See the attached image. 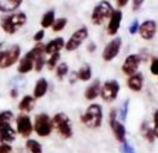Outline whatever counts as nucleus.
<instances>
[{
    "label": "nucleus",
    "instance_id": "nucleus-1",
    "mask_svg": "<svg viewBox=\"0 0 158 153\" xmlns=\"http://www.w3.org/2000/svg\"><path fill=\"white\" fill-rule=\"evenodd\" d=\"M80 122L89 130H96L102 125L104 121V110L100 104L93 102L89 104L79 117Z\"/></svg>",
    "mask_w": 158,
    "mask_h": 153
},
{
    "label": "nucleus",
    "instance_id": "nucleus-2",
    "mask_svg": "<svg viewBox=\"0 0 158 153\" xmlns=\"http://www.w3.org/2000/svg\"><path fill=\"white\" fill-rule=\"evenodd\" d=\"M27 22V15L23 11H14L5 14L0 19V27L6 35H15Z\"/></svg>",
    "mask_w": 158,
    "mask_h": 153
},
{
    "label": "nucleus",
    "instance_id": "nucleus-3",
    "mask_svg": "<svg viewBox=\"0 0 158 153\" xmlns=\"http://www.w3.org/2000/svg\"><path fill=\"white\" fill-rule=\"evenodd\" d=\"M44 54V44L43 43H36L30 51H27L17 62V72L20 74H27L31 70H33L35 60Z\"/></svg>",
    "mask_w": 158,
    "mask_h": 153
},
{
    "label": "nucleus",
    "instance_id": "nucleus-4",
    "mask_svg": "<svg viewBox=\"0 0 158 153\" xmlns=\"http://www.w3.org/2000/svg\"><path fill=\"white\" fill-rule=\"evenodd\" d=\"M114 11V7L112 5L110 4V1L107 0H101L99 1L94 7H93V11H91V15H90V21L93 25L95 26H100L102 25L105 21H107L111 16Z\"/></svg>",
    "mask_w": 158,
    "mask_h": 153
},
{
    "label": "nucleus",
    "instance_id": "nucleus-5",
    "mask_svg": "<svg viewBox=\"0 0 158 153\" xmlns=\"http://www.w3.org/2000/svg\"><path fill=\"white\" fill-rule=\"evenodd\" d=\"M53 121V130L57 131V133L64 138L68 139L73 136V126H72V120L65 112H57L52 117Z\"/></svg>",
    "mask_w": 158,
    "mask_h": 153
},
{
    "label": "nucleus",
    "instance_id": "nucleus-6",
    "mask_svg": "<svg viewBox=\"0 0 158 153\" xmlns=\"http://www.w3.org/2000/svg\"><path fill=\"white\" fill-rule=\"evenodd\" d=\"M53 131V121L52 117L46 114L41 112L37 114L33 118V132L38 137H48Z\"/></svg>",
    "mask_w": 158,
    "mask_h": 153
},
{
    "label": "nucleus",
    "instance_id": "nucleus-7",
    "mask_svg": "<svg viewBox=\"0 0 158 153\" xmlns=\"http://www.w3.org/2000/svg\"><path fill=\"white\" fill-rule=\"evenodd\" d=\"M109 126H110V130L115 137V139L118 142V143H123L127 141V131H126V127L123 125V122L118 118V115H117V110L116 109H112L109 114Z\"/></svg>",
    "mask_w": 158,
    "mask_h": 153
},
{
    "label": "nucleus",
    "instance_id": "nucleus-8",
    "mask_svg": "<svg viewBox=\"0 0 158 153\" xmlns=\"http://www.w3.org/2000/svg\"><path fill=\"white\" fill-rule=\"evenodd\" d=\"M121 90V85L118 83V80L116 79H107L104 83H101V90H100V97L104 102H114L117 96L118 93Z\"/></svg>",
    "mask_w": 158,
    "mask_h": 153
},
{
    "label": "nucleus",
    "instance_id": "nucleus-9",
    "mask_svg": "<svg viewBox=\"0 0 158 153\" xmlns=\"http://www.w3.org/2000/svg\"><path fill=\"white\" fill-rule=\"evenodd\" d=\"M89 37V30L86 26H81L79 28H77L72 35L70 37L65 41V46H64V49L67 52H74L77 51Z\"/></svg>",
    "mask_w": 158,
    "mask_h": 153
},
{
    "label": "nucleus",
    "instance_id": "nucleus-10",
    "mask_svg": "<svg viewBox=\"0 0 158 153\" xmlns=\"http://www.w3.org/2000/svg\"><path fill=\"white\" fill-rule=\"evenodd\" d=\"M21 58V47L19 44H11L1 53L0 59V69H7L16 64Z\"/></svg>",
    "mask_w": 158,
    "mask_h": 153
},
{
    "label": "nucleus",
    "instance_id": "nucleus-11",
    "mask_svg": "<svg viewBox=\"0 0 158 153\" xmlns=\"http://www.w3.org/2000/svg\"><path fill=\"white\" fill-rule=\"evenodd\" d=\"M16 123V132L23 138H30V136L33 133V121L27 114H20L17 117H15Z\"/></svg>",
    "mask_w": 158,
    "mask_h": 153
},
{
    "label": "nucleus",
    "instance_id": "nucleus-12",
    "mask_svg": "<svg viewBox=\"0 0 158 153\" xmlns=\"http://www.w3.org/2000/svg\"><path fill=\"white\" fill-rule=\"evenodd\" d=\"M121 47H122V38L115 36L112 39H110L105 44V47H104V49L101 52L102 60L104 62H111V60H114L118 56V53L121 51Z\"/></svg>",
    "mask_w": 158,
    "mask_h": 153
},
{
    "label": "nucleus",
    "instance_id": "nucleus-13",
    "mask_svg": "<svg viewBox=\"0 0 158 153\" xmlns=\"http://www.w3.org/2000/svg\"><path fill=\"white\" fill-rule=\"evenodd\" d=\"M142 62L143 60H142V57L139 53H131L123 59V63L121 65V72L126 76H130L138 72Z\"/></svg>",
    "mask_w": 158,
    "mask_h": 153
},
{
    "label": "nucleus",
    "instance_id": "nucleus-14",
    "mask_svg": "<svg viewBox=\"0 0 158 153\" xmlns=\"http://www.w3.org/2000/svg\"><path fill=\"white\" fill-rule=\"evenodd\" d=\"M158 26L157 22L154 20H144L143 22L139 23V28H138V35L144 41H151L154 38L156 33H157Z\"/></svg>",
    "mask_w": 158,
    "mask_h": 153
},
{
    "label": "nucleus",
    "instance_id": "nucleus-15",
    "mask_svg": "<svg viewBox=\"0 0 158 153\" xmlns=\"http://www.w3.org/2000/svg\"><path fill=\"white\" fill-rule=\"evenodd\" d=\"M122 17H123V14L120 9L117 10H114L110 19L107 20V27H106V32L109 36H112L115 37L121 27V22H122Z\"/></svg>",
    "mask_w": 158,
    "mask_h": 153
},
{
    "label": "nucleus",
    "instance_id": "nucleus-16",
    "mask_svg": "<svg viewBox=\"0 0 158 153\" xmlns=\"http://www.w3.org/2000/svg\"><path fill=\"white\" fill-rule=\"evenodd\" d=\"M126 85L127 88L133 91V93H139L143 90V86H144V76L141 72H137L130 76H127V80H126Z\"/></svg>",
    "mask_w": 158,
    "mask_h": 153
},
{
    "label": "nucleus",
    "instance_id": "nucleus-17",
    "mask_svg": "<svg viewBox=\"0 0 158 153\" xmlns=\"http://www.w3.org/2000/svg\"><path fill=\"white\" fill-rule=\"evenodd\" d=\"M101 90V81L100 79H94L84 90V99L88 101H94L100 96Z\"/></svg>",
    "mask_w": 158,
    "mask_h": 153
},
{
    "label": "nucleus",
    "instance_id": "nucleus-18",
    "mask_svg": "<svg viewBox=\"0 0 158 153\" xmlns=\"http://www.w3.org/2000/svg\"><path fill=\"white\" fill-rule=\"evenodd\" d=\"M48 89H49V84H48V80L46 78H40L36 80L35 83V86H33V90H32V96L38 100V99H42L46 96V94L48 93Z\"/></svg>",
    "mask_w": 158,
    "mask_h": 153
},
{
    "label": "nucleus",
    "instance_id": "nucleus-19",
    "mask_svg": "<svg viewBox=\"0 0 158 153\" xmlns=\"http://www.w3.org/2000/svg\"><path fill=\"white\" fill-rule=\"evenodd\" d=\"M64 46H65V39L63 37H56L44 44V54L51 56L53 53H58L64 48Z\"/></svg>",
    "mask_w": 158,
    "mask_h": 153
},
{
    "label": "nucleus",
    "instance_id": "nucleus-20",
    "mask_svg": "<svg viewBox=\"0 0 158 153\" xmlns=\"http://www.w3.org/2000/svg\"><path fill=\"white\" fill-rule=\"evenodd\" d=\"M16 136H17V132L11 125L0 126V143L11 144L12 142H15Z\"/></svg>",
    "mask_w": 158,
    "mask_h": 153
},
{
    "label": "nucleus",
    "instance_id": "nucleus-21",
    "mask_svg": "<svg viewBox=\"0 0 158 153\" xmlns=\"http://www.w3.org/2000/svg\"><path fill=\"white\" fill-rule=\"evenodd\" d=\"M35 105H36V99L32 96V95H23L17 105L19 110L22 112V114H30L33 109H35Z\"/></svg>",
    "mask_w": 158,
    "mask_h": 153
},
{
    "label": "nucleus",
    "instance_id": "nucleus-22",
    "mask_svg": "<svg viewBox=\"0 0 158 153\" xmlns=\"http://www.w3.org/2000/svg\"><path fill=\"white\" fill-rule=\"evenodd\" d=\"M23 0H0V12L10 14L17 11V9L22 5Z\"/></svg>",
    "mask_w": 158,
    "mask_h": 153
},
{
    "label": "nucleus",
    "instance_id": "nucleus-23",
    "mask_svg": "<svg viewBox=\"0 0 158 153\" xmlns=\"http://www.w3.org/2000/svg\"><path fill=\"white\" fill-rule=\"evenodd\" d=\"M75 74H77V79L80 80V81H89V80H91V78H93V69H91V65L88 64V63L83 64V65L75 72Z\"/></svg>",
    "mask_w": 158,
    "mask_h": 153
},
{
    "label": "nucleus",
    "instance_id": "nucleus-24",
    "mask_svg": "<svg viewBox=\"0 0 158 153\" xmlns=\"http://www.w3.org/2000/svg\"><path fill=\"white\" fill-rule=\"evenodd\" d=\"M141 134L142 137L148 142V143H154L156 141V136H154V131H153V127L147 122V121H143L141 123Z\"/></svg>",
    "mask_w": 158,
    "mask_h": 153
},
{
    "label": "nucleus",
    "instance_id": "nucleus-25",
    "mask_svg": "<svg viewBox=\"0 0 158 153\" xmlns=\"http://www.w3.org/2000/svg\"><path fill=\"white\" fill-rule=\"evenodd\" d=\"M54 20H56V11H54V10H47V11L42 15V17H41V21H40L41 27H42L43 30L52 27Z\"/></svg>",
    "mask_w": 158,
    "mask_h": 153
},
{
    "label": "nucleus",
    "instance_id": "nucleus-26",
    "mask_svg": "<svg viewBox=\"0 0 158 153\" xmlns=\"http://www.w3.org/2000/svg\"><path fill=\"white\" fill-rule=\"evenodd\" d=\"M25 148L30 153H43L42 144L35 138H27V141L25 142Z\"/></svg>",
    "mask_w": 158,
    "mask_h": 153
},
{
    "label": "nucleus",
    "instance_id": "nucleus-27",
    "mask_svg": "<svg viewBox=\"0 0 158 153\" xmlns=\"http://www.w3.org/2000/svg\"><path fill=\"white\" fill-rule=\"evenodd\" d=\"M54 73H56V78L58 80H63L69 74V67H68V64L65 62L58 63V65L54 69Z\"/></svg>",
    "mask_w": 158,
    "mask_h": 153
},
{
    "label": "nucleus",
    "instance_id": "nucleus-28",
    "mask_svg": "<svg viewBox=\"0 0 158 153\" xmlns=\"http://www.w3.org/2000/svg\"><path fill=\"white\" fill-rule=\"evenodd\" d=\"M15 120V115L11 110H1L0 111V126L11 125V122Z\"/></svg>",
    "mask_w": 158,
    "mask_h": 153
},
{
    "label": "nucleus",
    "instance_id": "nucleus-29",
    "mask_svg": "<svg viewBox=\"0 0 158 153\" xmlns=\"http://www.w3.org/2000/svg\"><path fill=\"white\" fill-rule=\"evenodd\" d=\"M59 59H60V52L51 54V56L48 57V59L46 60V67H47V69H48V70H54L56 67H57L58 63H59Z\"/></svg>",
    "mask_w": 158,
    "mask_h": 153
},
{
    "label": "nucleus",
    "instance_id": "nucleus-30",
    "mask_svg": "<svg viewBox=\"0 0 158 153\" xmlns=\"http://www.w3.org/2000/svg\"><path fill=\"white\" fill-rule=\"evenodd\" d=\"M128 107H130V99H125V101L121 104L118 111H117V115H118V118L125 122L127 120V115H128Z\"/></svg>",
    "mask_w": 158,
    "mask_h": 153
},
{
    "label": "nucleus",
    "instance_id": "nucleus-31",
    "mask_svg": "<svg viewBox=\"0 0 158 153\" xmlns=\"http://www.w3.org/2000/svg\"><path fill=\"white\" fill-rule=\"evenodd\" d=\"M67 23H68L67 17H59V19H56L54 20V22H53V25H52L51 28H52L53 32H60V31H63L65 28Z\"/></svg>",
    "mask_w": 158,
    "mask_h": 153
},
{
    "label": "nucleus",
    "instance_id": "nucleus-32",
    "mask_svg": "<svg viewBox=\"0 0 158 153\" xmlns=\"http://www.w3.org/2000/svg\"><path fill=\"white\" fill-rule=\"evenodd\" d=\"M46 54H42V56H40L36 60H35V65H33V70L35 72H37V73H40V72H42V69L46 67Z\"/></svg>",
    "mask_w": 158,
    "mask_h": 153
},
{
    "label": "nucleus",
    "instance_id": "nucleus-33",
    "mask_svg": "<svg viewBox=\"0 0 158 153\" xmlns=\"http://www.w3.org/2000/svg\"><path fill=\"white\" fill-rule=\"evenodd\" d=\"M149 72L151 74L158 76V57H153L149 63Z\"/></svg>",
    "mask_w": 158,
    "mask_h": 153
},
{
    "label": "nucleus",
    "instance_id": "nucleus-34",
    "mask_svg": "<svg viewBox=\"0 0 158 153\" xmlns=\"http://www.w3.org/2000/svg\"><path fill=\"white\" fill-rule=\"evenodd\" d=\"M152 120H153V131H154V136L156 139H158V109H156L152 114Z\"/></svg>",
    "mask_w": 158,
    "mask_h": 153
},
{
    "label": "nucleus",
    "instance_id": "nucleus-35",
    "mask_svg": "<svg viewBox=\"0 0 158 153\" xmlns=\"http://www.w3.org/2000/svg\"><path fill=\"white\" fill-rule=\"evenodd\" d=\"M121 152L122 153H136V149L128 141H126V142L121 143Z\"/></svg>",
    "mask_w": 158,
    "mask_h": 153
},
{
    "label": "nucleus",
    "instance_id": "nucleus-36",
    "mask_svg": "<svg viewBox=\"0 0 158 153\" xmlns=\"http://www.w3.org/2000/svg\"><path fill=\"white\" fill-rule=\"evenodd\" d=\"M138 28H139V22H138V20H133V21L130 23V26H128V32H130V35H136V33H138Z\"/></svg>",
    "mask_w": 158,
    "mask_h": 153
},
{
    "label": "nucleus",
    "instance_id": "nucleus-37",
    "mask_svg": "<svg viewBox=\"0 0 158 153\" xmlns=\"http://www.w3.org/2000/svg\"><path fill=\"white\" fill-rule=\"evenodd\" d=\"M44 35H46V32H44V30L43 28H41V30H38V31H36L35 32V35H33V41L36 42V43H40V42H42V39L44 38Z\"/></svg>",
    "mask_w": 158,
    "mask_h": 153
},
{
    "label": "nucleus",
    "instance_id": "nucleus-38",
    "mask_svg": "<svg viewBox=\"0 0 158 153\" xmlns=\"http://www.w3.org/2000/svg\"><path fill=\"white\" fill-rule=\"evenodd\" d=\"M144 0H131V7H132V11H138L142 5H143Z\"/></svg>",
    "mask_w": 158,
    "mask_h": 153
},
{
    "label": "nucleus",
    "instance_id": "nucleus-39",
    "mask_svg": "<svg viewBox=\"0 0 158 153\" xmlns=\"http://www.w3.org/2000/svg\"><path fill=\"white\" fill-rule=\"evenodd\" d=\"M0 153H12V146L9 143H0Z\"/></svg>",
    "mask_w": 158,
    "mask_h": 153
},
{
    "label": "nucleus",
    "instance_id": "nucleus-40",
    "mask_svg": "<svg viewBox=\"0 0 158 153\" xmlns=\"http://www.w3.org/2000/svg\"><path fill=\"white\" fill-rule=\"evenodd\" d=\"M95 49H96V44H95L94 42H89V44L86 46V51H88L89 53H94Z\"/></svg>",
    "mask_w": 158,
    "mask_h": 153
},
{
    "label": "nucleus",
    "instance_id": "nucleus-41",
    "mask_svg": "<svg viewBox=\"0 0 158 153\" xmlns=\"http://www.w3.org/2000/svg\"><path fill=\"white\" fill-rule=\"evenodd\" d=\"M10 96H11L12 99H16V97L19 96V89L15 88V86L11 88V89H10Z\"/></svg>",
    "mask_w": 158,
    "mask_h": 153
},
{
    "label": "nucleus",
    "instance_id": "nucleus-42",
    "mask_svg": "<svg viewBox=\"0 0 158 153\" xmlns=\"http://www.w3.org/2000/svg\"><path fill=\"white\" fill-rule=\"evenodd\" d=\"M128 1L130 0H116V5H117L118 9H121V7H125L128 4Z\"/></svg>",
    "mask_w": 158,
    "mask_h": 153
},
{
    "label": "nucleus",
    "instance_id": "nucleus-43",
    "mask_svg": "<svg viewBox=\"0 0 158 153\" xmlns=\"http://www.w3.org/2000/svg\"><path fill=\"white\" fill-rule=\"evenodd\" d=\"M1 53H2V51L0 49V59H1Z\"/></svg>",
    "mask_w": 158,
    "mask_h": 153
},
{
    "label": "nucleus",
    "instance_id": "nucleus-44",
    "mask_svg": "<svg viewBox=\"0 0 158 153\" xmlns=\"http://www.w3.org/2000/svg\"><path fill=\"white\" fill-rule=\"evenodd\" d=\"M0 49H1V43H0Z\"/></svg>",
    "mask_w": 158,
    "mask_h": 153
}]
</instances>
